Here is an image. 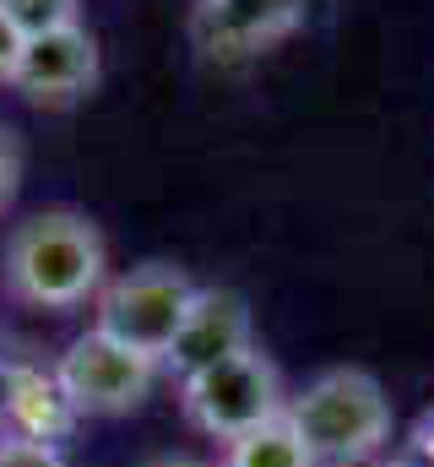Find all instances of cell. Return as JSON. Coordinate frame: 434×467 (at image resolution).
I'll return each mask as SVG.
<instances>
[{
	"mask_svg": "<svg viewBox=\"0 0 434 467\" xmlns=\"http://www.w3.org/2000/svg\"><path fill=\"white\" fill-rule=\"evenodd\" d=\"M0 467H66V457L49 441L16 435V441H0Z\"/></svg>",
	"mask_w": 434,
	"mask_h": 467,
	"instance_id": "obj_11",
	"label": "cell"
},
{
	"mask_svg": "<svg viewBox=\"0 0 434 467\" xmlns=\"http://www.w3.org/2000/svg\"><path fill=\"white\" fill-rule=\"evenodd\" d=\"M244 348H255L250 299L233 294V288H202L185 327H180V337H174V348L163 358V375H174V386H180V380H191V375H202V369H212V364H222V358H233Z\"/></svg>",
	"mask_w": 434,
	"mask_h": 467,
	"instance_id": "obj_8",
	"label": "cell"
},
{
	"mask_svg": "<svg viewBox=\"0 0 434 467\" xmlns=\"http://www.w3.org/2000/svg\"><path fill=\"white\" fill-rule=\"evenodd\" d=\"M16 185H22V136L0 119V213L16 202Z\"/></svg>",
	"mask_w": 434,
	"mask_h": 467,
	"instance_id": "obj_12",
	"label": "cell"
},
{
	"mask_svg": "<svg viewBox=\"0 0 434 467\" xmlns=\"http://www.w3.org/2000/svg\"><path fill=\"white\" fill-rule=\"evenodd\" d=\"M98 88V38L88 22L33 33L22 44V60L11 71V93H22L38 109H71Z\"/></svg>",
	"mask_w": 434,
	"mask_h": 467,
	"instance_id": "obj_7",
	"label": "cell"
},
{
	"mask_svg": "<svg viewBox=\"0 0 434 467\" xmlns=\"http://www.w3.org/2000/svg\"><path fill=\"white\" fill-rule=\"evenodd\" d=\"M174 391H180L185 424L202 430L207 441H222V446L288 408V380L261 343L212 364V369H202V375H191V380H180Z\"/></svg>",
	"mask_w": 434,
	"mask_h": 467,
	"instance_id": "obj_4",
	"label": "cell"
},
{
	"mask_svg": "<svg viewBox=\"0 0 434 467\" xmlns=\"http://www.w3.org/2000/svg\"><path fill=\"white\" fill-rule=\"evenodd\" d=\"M141 467H212V462H202V457H185V451H163V457H147Z\"/></svg>",
	"mask_w": 434,
	"mask_h": 467,
	"instance_id": "obj_14",
	"label": "cell"
},
{
	"mask_svg": "<svg viewBox=\"0 0 434 467\" xmlns=\"http://www.w3.org/2000/svg\"><path fill=\"white\" fill-rule=\"evenodd\" d=\"M0 283L16 305L55 310V316L98 299V288L108 283L104 229L77 207H44V213L22 218L5 234Z\"/></svg>",
	"mask_w": 434,
	"mask_h": 467,
	"instance_id": "obj_1",
	"label": "cell"
},
{
	"mask_svg": "<svg viewBox=\"0 0 434 467\" xmlns=\"http://www.w3.org/2000/svg\"><path fill=\"white\" fill-rule=\"evenodd\" d=\"M0 11L16 22V33H22V38L82 22V0H0Z\"/></svg>",
	"mask_w": 434,
	"mask_h": 467,
	"instance_id": "obj_10",
	"label": "cell"
},
{
	"mask_svg": "<svg viewBox=\"0 0 434 467\" xmlns=\"http://www.w3.org/2000/svg\"><path fill=\"white\" fill-rule=\"evenodd\" d=\"M158 380H163V364L130 353L125 343H114L104 332L77 337L55 364L60 397L71 402V413H88V419H119V413L141 408Z\"/></svg>",
	"mask_w": 434,
	"mask_h": 467,
	"instance_id": "obj_5",
	"label": "cell"
},
{
	"mask_svg": "<svg viewBox=\"0 0 434 467\" xmlns=\"http://www.w3.org/2000/svg\"><path fill=\"white\" fill-rule=\"evenodd\" d=\"M22 44H27V38L16 33V22L0 11V82H5V88H11V71H16V60H22Z\"/></svg>",
	"mask_w": 434,
	"mask_h": 467,
	"instance_id": "obj_13",
	"label": "cell"
},
{
	"mask_svg": "<svg viewBox=\"0 0 434 467\" xmlns=\"http://www.w3.org/2000/svg\"><path fill=\"white\" fill-rule=\"evenodd\" d=\"M217 467H315V457H310L299 424H294L288 408H283L277 419H266V424L233 435V441L222 446V462Z\"/></svg>",
	"mask_w": 434,
	"mask_h": 467,
	"instance_id": "obj_9",
	"label": "cell"
},
{
	"mask_svg": "<svg viewBox=\"0 0 434 467\" xmlns=\"http://www.w3.org/2000/svg\"><path fill=\"white\" fill-rule=\"evenodd\" d=\"M196 294H202V283L185 266L141 261V266L108 277L98 288L93 332H104L114 343H125L130 353L163 364L169 348H174V337H180V327H185V316H191V305H196Z\"/></svg>",
	"mask_w": 434,
	"mask_h": 467,
	"instance_id": "obj_3",
	"label": "cell"
},
{
	"mask_svg": "<svg viewBox=\"0 0 434 467\" xmlns=\"http://www.w3.org/2000/svg\"><path fill=\"white\" fill-rule=\"evenodd\" d=\"M305 16L310 0H191V44L217 66H239L299 33Z\"/></svg>",
	"mask_w": 434,
	"mask_h": 467,
	"instance_id": "obj_6",
	"label": "cell"
},
{
	"mask_svg": "<svg viewBox=\"0 0 434 467\" xmlns=\"http://www.w3.org/2000/svg\"><path fill=\"white\" fill-rule=\"evenodd\" d=\"M288 419L299 424L315 467H364L397 424L386 386L358 364L321 369L305 391H288Z\"/></svg>",
	"mask_w": 434,
	"mask_h": 467,
	"instance_id": "obj_2",
	"label": "cell"
}]
</instances>
